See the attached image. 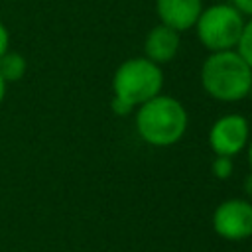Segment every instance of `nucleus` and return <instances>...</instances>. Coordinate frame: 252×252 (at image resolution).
<instances>
[{"label": "nucleus", "instance_id": "f3484780", "mask_svg": "<svg viewBox=\"0 0 252 252\" xmlns=\"http://www.w3.org/2000/svg\"><path fill=\"white\" fill-rule=\"evenodd\" d=\"M248 163H250V169H252V140H248Z\"/></svg>", "mask_w": 252, "mask_h": 252}, {"label": "nucleus", "instance_id": "6e6552de", "mask_svg": "<svg viewBox=\"0 0 252 252\" xmlns=\"http://www.w3.org/2000/svg\"><path fill=\"white\" fill-rule=\"evenodd\" d=\"M179 45H181L179 32H175L163 24H158L146 35V41H144L146 55L144 57H148L150 61H154L158 65H163V63H169L171 59H175Z\"/></svg>", "mask_w": 252, "mask_h": 252}, {"label": "nucleus", "instance_id": "ddd939ff", "mask_svg": "<svg viewBox=\"0 0 252 252\" xmlns=\"http://www.w3.org/2000/svg\"><path fill=\"white\" fill-rule=\"evenodd\" d=\"M232 6L242 14L252 18V0H232Z\"/></svg>", "mask_w": 252, "mask_h": 252}, {"label": "nucleus", "instance_id": "f257e3e1", "mask_svg": "<svg viewBox=\"0 0 252 252\" xmlns=\"http://www.w3.org/2000/svg\"><path fill=\"white\" fill-rule=\"evenodd\" d=\"M189 126V114L185 106L167 94H158L136 108V132L138 136L156 148H167L177 144Z\"/></svg>", "mask_w": 252, "mask_h": 252}, {"label": "nucleus", "instance_id": "0eeeda50", "mask_svg": "<svg viewBox=\"0 0 252 252\" xmlns=\"http://www.w3.org/2000/svg\"><path fill=\"white\" fill-rule=\"evenodd\" d=\"M156 12L159 24L175 32H185L195 26L203 12V0H156Z\"/></svg>", "mask_w": 252, "mask_h": 252}, {"label": "nucleus", "instance_id": "7ed1b4c3", "mask_svg": "<svg viewBox=\"0 0 252 252\" xmlns=\"http://www.w3.org/2000/svg\"><path fill=\"white\" fill-rule=\"evenodd\" d=\"M163 87V71L148 57H132L118 65L112 77V96L138 108L158 96Z\"/></svg>", "mask_w": 252, "mask_h": 252}, {"label": "nucleus", "instance_id": "39448f33", "mask_svg": "<svg viewBox=\"0 0 252 252\" xmlns=\"http://www.w3.org/2000/svg\"><path fill=\"white\" fill-rule=\"evenodd\" d=\"M213 230L224 240H244L252 236V201L226 199L213 213Z\"/></svg>", "mask_w": 252, "mask_h": 252}, {"label": "nucleus", "instance_id": "f03ea898", "mask_svg": "<svg viewBox=\"0 0 252 252\" xmlns=\"http://www.w3.org/2000/svg\"><path fill=\"white\" fill-rule=\"evenodd\" d=\"M252 83V69L236 49L213 51L201 67V85L205 93L220 102L246 98Z\"/></svg>", "mask_w": 252, "mask_h": 252}, {"label": "nucleus", "instance_id": "4468645a", "mask_svg": "<svg viewBox=\"0 0 252 252\" xmlns=\"http://www.w3.org/2000/svg\"><path fill=\"white\" fill-rule=\"evenodd\" d=\"M8 45H10V33L6 30V26L0 22V57L8 51Z\"/></svg>", "mask_w": 252, "mask_h": 252}, {"label": "nucleus", "instance_id": "20e7f679", "mask_svg": "<svg viewBox=\"0 0 252 252\" xmlns=\"http://www.w3.org/2000/svg\"><path fill=\"white\" fill-rule=\"evenodd\" d=\"M193 28L201 45L211 53L236 49L244 30V16L232 4H213L203 8Z\"/></svg>", "mask_w": 252, "mask_h": 252}, {"label": "nucleus", "instance_id": "a211bd4d", "mask_svg": "<svg viewBox=\"0 0 252 252\" xmlns=\"http://www.w3.org/2000/svg\"><path fill=\"white\" fill-rule=\"evenodd\" d=\"M246 98H250V100H252V83H250V89H248V94H246Z\"/></svg>", "mask_w": 252, "mask_h": 252}, {"label": "nucleus", "instance_id": "9b49d317", "mask_svg": "<svg viewBox=\"0 0 252 252\" xmlns=\"http://www.w3.org/2000/svg\"><path fill=\"white\" fill-rule=\"evenodd\" d=\"M211 171L217 179H228L234 171V161L228 156H215L213 163H211Z\"/></svg>", "mask_w": 252, "mask_h": 252}, {"label": "nucleus", "instance_id": "f8f14e48", "mask_svg": "<svg viewBox=\"0 0 252 252\" xmlns=\"http://www.w3.org/2000/svg\"><path fill=\"white\" fill-rule=\"evenodd\" d=\"M110 108H112L114 114H118V116H128L132 110H136L132 104H128V102H124V100H120V98H116V96H112Z\"/></svg>", "mask_w": 252, "mask_h": 252}, {"label": "nucleus", "instance_id": "1a4fd4ad", "mask_svg": "<svg viewBox=\"0 0 252 252\" xmlns=\"http://www.w3.org/2000/svg\"><path fill=\"white\" fill-rule=\"evenodd\" d=\"M26 67H28L26 57L16 53V51H6L0 57V75L6 81V85L20 81L24 77V73H26Z\"/></svg>", "mask_w": 252, "mask_h": 252}, {"label": "nucleus", "instance_id": "423d86ee", "mask_svg": "<svg viewBox=\"0 0 252 252\" xmlns=\"http://www.w3.org/2000/svg\"><path fill=\"white\" fill-rule=\"evenodd\" d=\"M250 140V124L242 114L230 112L217 118L209 130V146L215 156L234 158L240 154Z\"/></svg>", "mask_w": 252, "mask_h": 252}, {"label": "nucleus", "instance_id": "dca6fc26", "mask_svg": "<svg viewBox=\"0 0 252 252\" xmlns=\"http://www.w3.org/2000/svg\"><path fill=\"white\" fill-rule=\"evenodd\" d=\"M4 94H6V81H4L2 75H0V104H2V100H4Z\"/></svg>", "mask_w": 252, "mask_h": 252}, {"label": "nucleus", "instance_id": "9d476101", "mask_svg": "<svg viewBox=\"0 0 252 252\" xmlns=\"http://www.w3.org/2000/svg\"><path fill=\"white\" fill-rule=\"evenodd\" d=\"M236 51L246 61V65L252 69V18L248 22H244V30H242V35L238 39Z\"/></svg>", "mask_w": 252, "mask_h": 252}, {"label": "nucleus", "instance_id": "2eb2a0df", "mask_svg": "<svg viewBox=\"0 0 252 252\" xmlns=\"http://www.w3.org/2000/svg\"><path fill=\"white\" fill-rule=\"evenodd\" d=\"M244 193H246V197L248 199H252V171L246 175V179H244Z\"/></svg>", "mask_w": 252, "mask_h": 252}]
</instances>
